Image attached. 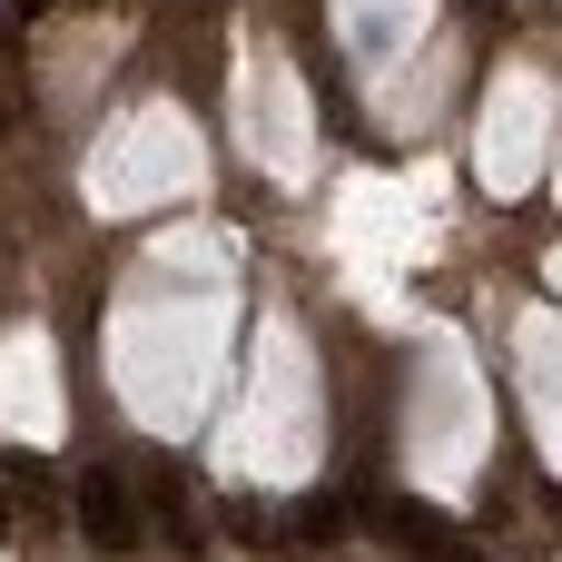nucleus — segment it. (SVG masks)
Here are the masks:
<instances>
[{
    "mask_svg": "<svg viewBox=\"0 0 562 562\" xmlns=\"http://www.w3.org/2000/svg\"><path fill=\"white\" fill-rule=\"evenodd\" d=\"M286 533H296V543H336V533H346V514L316 494V504H296V524H286Z\"/></svg>",
    "mask_w": 562,
    "mask_h": 562,
    "instance_id": "20e7f679",
    "label": "nucleus"
},
{
    "mask_svg": "<svg viewBox=\"0 0 562 562\" xmlns=\"http://www.w3.org/2000/svg\"><path fill=\"white\" fill-rule=\"evenodd\" d=\"M217 514H227V533H247V543H286V524H277V514H257L247 494H237V504H217Z\"/></svg>",
    "mask_w": 562,
    "mask_h": 562,
    "instance_id": "7ed1b4c3",
    "label": "nucleus"
},
{
    "mask_svg": "<svg viewBox=\"0 0 562 562\" xmlns=\"http://www.w3.org/2000/svg\"><path fill=\"white\" fill-rule=\"evenodd\" d=\"M10 10H20V20H49V10H59V0H10Z\"/></svg>",
    "mask_w": 562,
    "mask_h": 562,
    "instance_id": "423d86ee",
    "label": "nucleus"
},
{
    "mask_svg": "<svg viewBox=\"0 0 562 562\" xmlns=\"http://www.w3.org/2000/svg\"><path fill=\"white\" fill-rule=\"evenodd\" d=\"M10 484H20V454L0 464V543H10Z\"/></svg>",
    "mask_w": 562,
    "mask_h": 562,
    "instance_id": "39448f33",
    "label": "nucleus"
},
{
    "mask_svg": "<svg viewBox=\"0 0 562 562\" xmlns=\"http://www.w3.org/2000/svg\"><path fill=\"white\" fill-rule=\"evenodd\" d=\"M10 30H20V10H10V0H0V40H10Z\"/></svg>",
    "mask_w": 562,
    "mask_h": 562,
    "instance_id": "0eeeda50",
    "label": "nucleus"
},
{
    "mask_svg": "<svg viewBox=\"0 0 562 562\" xmlns=\"http://www.w3.org/2000/svg\"><path fill=\"white\" fill-rule=\"evenodd\" d=\"M148 524H158V543H178V553H198V543H207L198 494H188V474H178V464H148Z\"/></svg>",
    "mask_w": 562,
    "mask_h": 562,
    "instance_id": "f03ea898",
    "label": "nucleus"
},
{
    "mask_svg": "<svg viewBox=\"0 0 562 562\" xmlns=\"http://www.w3.org/2000/svg\"><path fill=\"white\" fill-rule=\"evenodd\" d=\"M79 533H89V553H128L138 543V504H128V474L119 464H89L79 474Z\"/></svg>",
    "mask_w": 562,
    "mask_h": 562,
    "instance_id": "f257e3e1",
    "label": "nucleus"
}]
</instances>
